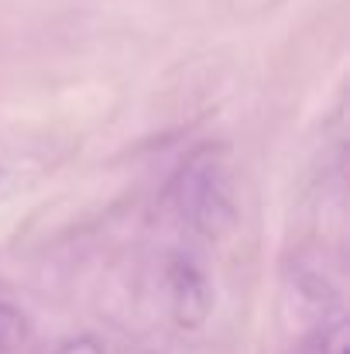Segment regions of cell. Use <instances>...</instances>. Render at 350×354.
Returning a JSON list of instances; mask_svg holds the SVG:
<instances>
[{
    "instance_id": "6da1fadb",
    "label": "cell",
    "mask_w": 350,
    "mask_h": 354,
    "mask_svg": "<svg viewBox=\"0 0 350 354\" xmlns=\"http://www.w3.org/2000/svg\"><path fill=\"white\" fill-rule=\"evenodd\" d=\"M172 207L189 231L203 237H217L231 227L233 186L217 151H200L182 165L172 186Z\"/></svg>"
},
{
    "instance_id": "277c9868",
    "label": "cell",
    "mask_w": 350,
    "mask_h": 354,
    "mask_svg": "<svg viewBox=\"0 0 350 354\" xmlns=\"http://www.w3.org/2000/svg\"><path fill=\"white\" fill-rule=\"evenodd\" d=\"M24 341V320L21 313L0 299V348H17Z\"/></svg>"
},
{
    "instance_id": "3957f363",
    "label": "cell",
    "mask_w": 350,
    "mask_h": 354,
    "mask_svg": "<svg viewBox=\"0 0 350 354\" xmlns=\"http://www.w3.org/2000/svg\"><path fill=\"white\" fill-rule=\"evenodd\" d=\"M31 169H35V165H31L28 158H21V155H14L10 148L0 145V200H3L7 193H14V189L21 186V176L31 172Z\"/></svg>"
},
{
    "instance_id": "7a4b0ae2",
    "label": "cell",
    "mask_w": 350,
    "mask_h": 354,
    "mask_svg": "<svg viewBox=\"0 0 350 354\" xmlns=\"http://www.w3.org/2000/svg\"><path fill=\"white\" fill-rule=\"evenodd\" d=\"M172 303H175L179 324H189V327L200 324L210 313V289L203 275L186 265H175L172 268Z\"/></svg>"
}]
</instances>
